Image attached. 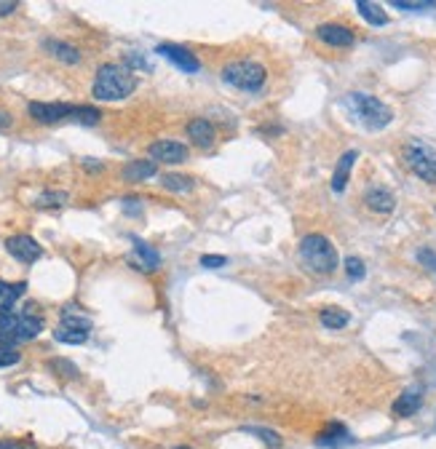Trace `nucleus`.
<instances>
[{
  "mask_svg": "<svg viewBox=\"0 0 436 449\" xmlns=\"http://www.w3.org/2000/svg\"><path fill=\"white\" fill-rule=\"evenodd\" d=\"M136 89V75L126 67V64H118V62H105L97 75H94V86H91V94L102 102H118V99H126L132 97Z\"/></svg>",
  "mask_w": 436,
  "mask_h": 449,
  "instance_id": "1",
  "label": "nucleus"
},
{
  "mask_svg": "<svg viewBox=\"0 0 436 449\" xmlns=\"http://www.w3.org/2000/svg\"><path fill=\"white\" fill-rule=\"evenodd\" d=\"M346 110L359 120L361 126H367L370 131H380L393 120V110L386 102H380L372 94H361V91H351L343 97Z\"/></svg>",
  "mask_w": 436,
  "mask_h": 449,
  "instance_id": "2",
  "label": "nucleus"
},
{
  "mask_svg": "<svg viewBox=\"0 0 436 449\" xmlns=\"http://www.w3.org/2000/svg\"><path fill=\"white\" fill-rule=\"evenodd\" d=\"M300 259L302 265L311 273H316V276H330L340 265L335 243L327 236H321V233H308L300 241Z\"/></svg>",
  "mask_w": 436,
  "mask_h": 449,
  "instance_id": "3",
  "label": "nucleus"
},
{
  "mask_svg": "<svg viewBox=\"0 0 436 449\" xmlns=\"http://www.w3.org/2000/svg\"><path fill=\"white\" fill-rule=\"evenodd\" d=\"M27 308L24 313H8L0 318V345L14 348L19 343H30L43 332V318Z\"/></svg>",
  "mask_w": 436,
  "mask_h": 449,
  "instance_id": "4",
  "label": "nucleus"
},
{
  "mask_svg": "<svg viewBox=\"0 0 436 449\" xmlns=\"http://www.w3.org/2000/svg\"><path fill=\"white\" fill-rule=\"evenodd\" d=\"M223 80L239 91H260L268 80V70L255 59H239L223 67Z\"/></svg>",
  "mask_w": 436,
  "mask_h": 449,
  "instance_id": "5",
  "label": "nucleus"
},
{
  "mask_svg": "<svg viewBox=\"0 0 436 449\" xmlns=\"http://www.w3.org/2000/svg\"><path fill=\"white\" fill-rule=\"evenodd\" d=\"M405 164L415 177L436 185V145L426 139H409L405 145Z\"/></svg>",
  "mask_w": 436,
  "mask_h": 449,
  "instance_id": "6",
  "label": "nucleus"
},
{
  "mask_svg": "<svg viewBox=\"0 0 436 449\" xmlns=\"http://www.w3.org/2000/svg\"><path fill=\"white\" fill-rule=\"evenodd\" d=\"M73 110L76 105H67V102H30L27 113L38 123H59L64 118H73Z\"/></svg>",
  "mask_w": 436,
  "mask_h": 449,
  "instance_id": "7",
  "label": "nucleus"
},
{
  "mask_svg": "<svg viewBox=\"0 0 436 449\" xmlns=\"http://www.w3.org/2000/svg\"><path fill=\"white\" fill-rule=\"evenodd\" d=\"M155 54H161L164 59H169L174 67H180L182 73H198L201 70V62L196 59L193 51H188L185 45H177V43H161L155 48Z\"/></svg>",
  "mask_w": 436,
  "mask_h": 449,
  "instance_id": "8",
  "label": "nucleus"
},
{
  "mask_svg": "<svg viewBox=\"0 0 436 449\" xmlns=\"http://www.w3.org/2000/svg\"><path fill=\"white\" fill-rule=\"evenodd\" d=\"M316 38L321 43L332 45V48H351L356 43V35L351 27L346 24H337V22H327V24H318L316 27Z\"/></svg>",
  "mask_w": 436,
  "mask_h": 449,
  "instance_id": "9",
  "label": "nucleus"
},
{
  "mask_svg": "<svg viewBox=\"0 0 436 449\" xmlns=\"http://www.w3.org/2000/svg\"><path fill=\"white\" fill-rule=\"evenodd\" d=\"M6 249H8V255L19 259V262H24V265H32L35 259H41L43 255V249H41V243L32 238V236H11V238L6 241Z\"/></svg>",
  "mask_w": 436,
  "mask_h": 449,
  "instance_id": "10",
  "label": "nucleus"
},
{
  "mask_svg": "<svg viewBox=\"0 0 436 449\" xmlns=\"http://www.w3.org/2000/svg\"><path fill=\"white\" fill-rule=\"evenodd\" d=\"M150 158L155 164H182L188 161V148L182 142H174V139H158L150 145Z\"/></svg>",
  "mask_w": 436,
  "mask_h": 449,
  "instance_id": "11",
  "label": "nucleus"
},
{
  "mask_svg": "<svg viewBox=\"0 0 436 449\" xmlns=\"http://www.w3.org/2000/svg\"><path fill=\"white\" fill-rule=\"evenodd\" d=\"M188 136L193 139V145L201 150H211L217 142V129L209 118H193L188 123Z\"/></svg>",
  "mask_w": 436,
  "mask_h": 449,
  "instance_id": "12",
  "label": "nucleus"
},
{
  "mask_svg": "<svg viewBox=\"0 0 436 449\" xmlns=\"http://www.w3.org/2000/svg\"><path fill=\"white\" fill-rule=\"evenodd\" d=\"M421 406H423V388L421 385H412V388L402 390V396L393 401L391 412L393 418H412Z\"/></svg>",
  "mask_w": 436,
  "mask_h": 449,
  "instance_id": "13",
  "label": "nucleus"
},
{
  "mask_svg": "<svg viewBox=\"0 0 436 449\" xmlns=\"http://www.w3.org/2000/svg\"><path fill=\"white\" fill-rule=\"evenodd\" d=\"M364 204H367V209L375 211V214H391L393 206H396V198L386 187H370L364 193Z\"/></svg>",
  "mask_w": 436,
  "mask_h": 449,
  "instance_id": "14",
  "label": "nucleus"
},
{
  "mask_svg": "<svg viewBox=\"0 0 436 449\" xmlns=\"http://www.w3.org/2000/svg\"><path fill=\"white\" fill-rule=\"evenodd\" d=\"M356 158H359V152H356V150H348V152L340 155V161H337V166H335V174H332V182H330L335 193H343V190H346L348 180H351V169H353V164H356Z\"/></svg>",
  "mask_w": 436,
  "mask_h": 449,
  "instance_id": "15",
  "label": "nucleus"
},
{
  "mask_svg": "<svg viewBox=\"0 0 436 449\" xmlns=\"http://www.w3.org/2000/svg\"><path fill=\"white\" fill-rule=\"evenodd\" d=\"M132 243H134V257H136L139 270H145V273L158 270V265H161V255L153 249L150 243H145L142 238H132Z\"/></svg>",
  "mask_w": 436,
  "mask_h": 449,
  "instance_id": "16",
  "label": "nucleus"
},
{
  "mask_svg": "<svg viewBox=\"0 0 436 449\" xmlns=\"http://www.w3.org/2000/svg\"><path fill=\"white\" fill-rule=\"evenodd\" d=\"M318 447H343V444H351V434L343 422H330L327 431H321L316 436Z\"/></svg>",
  "mask_w": 436,
  "mask_h": 449,
  "instance_id": "17",
  "label": "nucleus"
},
{
  "mask_svg": "<svg viewBox=\"0 0 436 449\" xmlns=\"http://www.w3.org/2000/svg\"><path fill=\"white\" fill-rule=\"evenodd\" d=\"M43 48L54 57V59L64 62V64H78V62H80V51H78L76 45L64 43V41L48 38V41H43Z\"/></svg>",
  "mask_w": 436,
  "mask_h": 449,
  "instance_id": "18",
  "label": "nucleus"
},
{
  "mask_svg": "<svg viewBox=\"0 0 436 449\" xmlns=\"http://www.w3.org/2000/svg\"><path fill=\"white\" fill-rule=\"evenodd\" d=\"M24 289L27 284L24 281H19V284H8V281H0V318L3 315H8L14 311L16 299L24 294Z\"/></svg>",
  "mask_w": 436,
  "mask_h": 449,
  "instance_id": "19",
  "label": "nucleus"
},
{
  "mask_svg": "<svg viewBox=\"0 0 436 449\" xmlns=\"http://www.w3.org/2000/svg\"><path fill=\"white\" fill-rule=\"evenodd\" d=\"M158 174V164L155 161H129L123 166V180L129 182H142V180H150Z\"/></svg>",
  "mask_w": 436,
  "mask_h": 449,
  "instance_id": "20",
  "label": "nucleus"
},
{
  "mask_svg": "<svg viewBox=\"0 0 436 449\" xmlns=\"http://www.w3.org/2000/svg\"><path fill=\"white\" fill-rule=\"evenodd\" d=\"M356 11L361 14V19H364V22H370V24H375V27H383V24H388V14L383 11V6H380V3L359 0V3H356Z\"/></svg>",
  "mask_w": 436,
  "mask_h": 449,
  "instance_id": "21",
  "label": "nucleus"
},
{
  "mask_svg": "<svg viewBox=\"0 0 436 449\" xmlns=\"http://www.w3.org/2000/svg\"><path fill=\"white\" fill-rule=\"evenodd\" d=\"M62 327H70L78 332H91V318L86 313H80V308L76 305H67L62 311Z\"/></svg>",
  "mask_w": 436,
  "mask_h": 449,
  "instance_id": "22",
  "label": "nucleus"
},
{
  "mask_svg": "<svg viewBox=\"0 0 436 449\" xmlns=\"http://www.w3.org/2000/svg\"><path fill=\"white\" fill-rule=\"evenodd\" d=\"M318 318H321V327H327V329H343L351 321L348 311H343V308H324Z\"/></svg>",
  "mask_w": 436,
  "mask_h": 449,
  "instance_id": "23",
  "label": "nucleus"
},
{
  "mask_svg": "<svg viewBox=\"0 0 436 449\" xmlns=\"http://www.w3.org/2000/svg\"><path fill=\"white\" fill-rule=\"evenodd\" d=\"M161 187L171 190V193H190L193 190V180L185 174H164L161 177Z\"/></svg>",
  "mask_w": 436,
  "mask_h": 449,
  "instance_id": "24",
  "label": "nucleus"
},
{
  "mask_svg": "<svg viewBox=\"0 0 436 449\" xmlns=\"http://www.w3.org/2000/svg\"><path fill=\"white\" fill-rule=\"evenodd\" d=\"M244 434H249V436H257L262 444H268V447H273V449H279L281 447V436L276 434V431H271V428H260V425H244L241 428Z\"/></svg>",
  "mask_w": 436,
  "mask_h": 449,
  "instance_id": "25",
  "label": "nucleus"
},
{
  "mask_svg": "<svg viewBox=\"0 0 436 449\" xmlns=\"http://www.w3.org/2000/svg\"><path fill=\"white\" fill-rule=\"evenodd\" d=\"M54 340L62 345H83L89 340V332H78V329H70V327H57L54 332Z\"/></svg>",
  "mask_w": 436,
  "mask_h": 449,
  "instance_id": "26",
  "label": "nucleus"
},
{
  "mask_svg": "<svg viewBox=\"0 0 436 449\" xmlns=\"http://www.w3.org/2000/svg\"><path fill=\"white\" fill-rule=\"evenodd\" d=\"M64 204H67V193L64 190H45L35 201V206H41V209H59Z\"/></svg>",
  "mask_w": 436,
  "mask_h": 449,
  "instance_id": "27",
  "label": "nucleus"
},
{
  "mask_svg": "<svg viewBox=\"0 0 436 449\" xmlns=\"http://www.w3.org/2000/svg\"><path fill=\"white\" fill-rule=\"evenodd\" d=\"M99 110L91 105H78L76 110H73V120H78V123H83V126H94V123H99Z\"/></svg>",
  "mask_w": 436,
  "mask_h": 449,
  "instance_id": "28",
  "label": "nucleus"
},
{
  "mask_svg": "<svg viewBox=\"0 0 436 449\" xmlns=\"http://www.w3.org/2000/svg\"><path fill=\"white\" fill-rule=\"evenodd\" d=\"M48 366H51V372H57L59 377H64V380H76V377H78V366L73 364V361L51 359V361H48Z\"/></svg>",
  "mask_w": 436,
  "mask_h": 449,
  "instance_id": "29",
  "label": "nucleus"
},
{
  "mask_svg": "<svg viewBox=\"0 0 436 449\" xmlns=\"http://www.w3.org/2000/svg\"><path fill=\"white\" fill-rule=\"evenodd\" d=\"M346 273L351 281H361V278L367 276L364 259H361V257H346Z\"/></svg>",
  "mask_w": 436,
  "mask_h": 449,
  "instance_id": "30",
  "label": "nucleus"
},
{
  "mask_svg": "<svg viewBox=\"0 0 436 449\" xmlns=\"http://www.w3.org/2000/svg\"><path fill=\"white\" fill-rule=\"evenodd\" d=\"M393 8L399 11H412V14H421V11H428V8H436V3H409V0H393Z\"/></svg>",
  "mask_w": 436,
  "mask_h": 449,
  "instance_id": "31",
  "label": "nucleus"
},
{
  "mask_svg": "<svg viewBox=\"0 0 436 449\" xmlns=\"http://www.w3.org/2000/svg\"><path fill=\"white\" fill-rule=\"evenodd\" d=\"M22 361V353L16 348H8V345H0V369L3 366H14Z\"/></svg>",
  "mask_w": 436,
  "mask_h": 449,
  "instance_id": "32",
  "label": "nucleus"
},
{
  "mask_svg": "<svg viewBox=\"0 0 436 449\" xmlns=\"http://www.w3.org/2000/svg\"><path fill=\"white\" fill-rule=\"evenodd\" d=\"M225 257L223 255H204L201 257V268L206 270H217V268H225Z\"/></svg>",
  "mask_w": 436,
  "mask_h": 449,
  "instance_id": "33",
  "label": "nucleus"
},
{
  "mask_svg": "<svg viewBox=\"0 0 436 449\" xmlns=\"http://www.w3.org/2000/svg\"><path fill=\"white\" fill-rule=\"evenodd\" d=\"M418 262H421L423 268H428V270H434L436 273V252L434 249H421V252H418Z\"/></svg>",
  "mask_w": 436,
  "mask_h": 449,
  "instance_id": "34",
  "label": "nucleus"
},
{
  "mask_svg": "<svg viewBox=\"0 0 436 449\" xmlns=\"http://www.w3.org/2000/svg\"><path fill=\"white\" fill-rule=\"evenodd\" d=\"M16 0H0V16H8V14H14L16 11Z\"/></svg>",
  "mask_w": 436,
  "mask_h": 449,
  "instance_id": "35",
  "label": "nucleus"
},
{
  "mask_svg": "<svg viewBox=\"0 0 436 449\" xmlns=\"http://www.w3.org/2000/svg\"><path fill=\"white\" fill-rule=\"evenodd\" d=\"M0 449H27L22 441H14V439H0Z\"/></svg>",
  "mask_w": 436,
  "mask_h": 449,
  "instance_id": "36",
  "label": "nucleus"
},
{
  "mask_svg": "<svg viewBox=\"0 0 436 449\" xmlns=\"http://www.w3.org/2000/svg\"><path fill=\"white\" fill-rule=\"evenodd\" d=\"M11 123H14V120H11V115H8V113H3V110H0V131H3V129H8V126H11Z\"/></svg>",
  "mask_w": 436,
  "mask_h": 449,
  "instance_id": "37",
  "label": "nucleus"
},
{
  "mask_svg": "<svg viewBox=\"0 0 436 449\" xmlns=\"http://www.w3.org/2000/svg\"><path fill=\"white\" fill-rule=\"evenodd\" d=\"M83 166H86L89 171H102V164H91V158H86V161H83Z\"/></svg>",
  "mask_w": 436,
  "mask_h": 449,
  "instance_id": "38",
  "label": "nucleus"
},
{
  "mask_svg": "<svg viewBox=\"0 0 436 449\" xmlns=\"http://www.w3.org/2000/svg\"><path fill=\"white\" fill-rule=\"evenodd\" d=\"M174 449H193V447H174Z\"/></svg>",
  "mask_w": 436,
  "mask_h": 449,
  "instance_id": "39",
  "label": "nucleus"
}]
</instances>
